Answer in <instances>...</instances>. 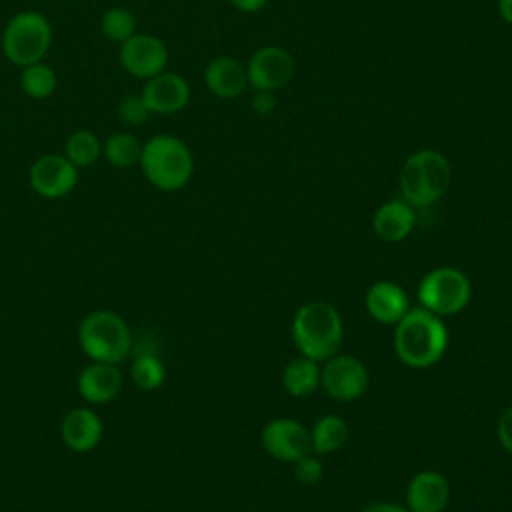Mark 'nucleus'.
<instances>
[{
    "mask_svg": "<svg viewBox=\"0 0 512 512\" xmlns=\"http://www.w3.org/2000/svg\"><path fill=\"white\" fill-rule=\"evenodd\" d=\"M276 104L278 100L270 90H256L250 100V106L258 116H270L276 110Z\"/></svg>",
    "mask_w": 512,
    "mask_h": 512,
    "instance_id": "c756f323",
    "label": "nucleus"
},
{
    "mask_svg": "<svg viewBox=\"0 0 512 512\" xmlns=\"http://www.w3.org/2000/svg\"><path fill=\"white\" fill-rule=\"evenodd\" d=\"M130 376L140 390L152 392L164 384L166 370L154 352H140L130 366Z\"/></svg>",
    "mask_w": 512,
    "mask_h": 512,
    "instance_id": "4be33fe9",
    "label": "nucleus"
},
{
    "mask_svg": "<svg viewBox=\"0 0 512 512\" xmlns=\"http://www.w3.org/2000/svg\"><path fill=\"white\" fill-rule=\"evenodd\" d=\"M452 178L448 158L432 148L410 154L400 170V194L414 208L432 206L440 200Z\"/></svg>",
    "mask_w": 512,
    "mask_h": 512,
    "instance_id": "20e7f679",
    "label": "nucleus"
},
{
    "mask_svg": "<svg viewBox=\"0 0 512 512\" xmlns=\"http://www.w3.org/2000/svg\"><path fill=\"white\" fill-rule=\"evenodd\" d=\"M120 64L136 78H152L164 72L168 64L166 44L150 34H134L120 46Z\"/></svg>",
    "mask_w": 512,
    "mask_h": 512,
    "instance_id": "9b49d317",
    "label": "nucleus"
},
{
    "mask_svg": "<svg viewBox=\"0 0 512 512\" xmlns=\"http://www.w3.org/2000/svg\"><path fill=\"white\" fill-rule=\"evenodd\" d=\"M138 164L146 180L164 192L184 188L194 172L190 148L180 138L170 134H156L142 144Z\"/></svg>",
    "mask_w": 512,
    "mask_h": 512,
    "instance_id": "7ed1b4c3",
    "label": "nucleus"
},
{
    "mask_svg": "<svg viewBox=\"0 0 512 512\" xmlns=\"http://www.w3.org/2000/svg\"><path fill=\"white\" fill-rule=\"evenodd\" d=\"M140 152H142V144L134 134H128V132L112 134L104 144L106 160L118 168H128L138 164Z\"/></svg>",
    "mask_w": 512,
    "mask_h": 512,
    "instance_id": "5701e85b",
    "label": "nucleus"
},
{
    "mask_svg": "<svg viewBox=\"0 0 512 512\" xmlns=\"http://www.w3.org/2000/svg\"><path fill=\"white\" fill-rule=\"evenodd\" d=\"M416 226L414 206L404 198H392L378 206L372 216V228L378 238L386 242L404 240Z\"/></svg>",
    "mask_w": 512,
    "mask_h": 512,
    "instance_id": "f3484780",
    "label": "nucleus"
},
{
    "mask_svg": "<svg viewBox=\"0 0 512 512\" xmlns=\"http://www.w3.org/2000/svg\"><path fill=\"white\" fill-rule=\"evenodd\" d=\"M294 70V58L286 48L276 44L262 46L250 56L246 64L248 86L254 90H280L292 80Z\"/></svg>",
    "mask_w": 512,
    "mask_h": 512,
    "instance_id": "1a4fd4ad",
    "label": "nucleus"
},
{
    "mask_svg": "<svg viewBox=\"0 0 512 512\" xmlns=\"http://www.w3.org/2000/svg\"><path fill=\"white\" fill-rule=\"evenodd\" d=\"M52 42V26L40 12L26 10L10 18L2 32V52L16 66L42 62Z\"/></svg>",
    "mask_w": 512,
    "mask_h": 512,
    "instance_id": "423d86ee",
    "label": "nucleus"
},
{
    "mask_svg": "<svg viewBox=\"0 0 512 512\" xmlns=\"http://www.w3.org/2000/svg\"><path fill=\"white\" fill-rule=\"evenodd\" d=\"M322 476H324V466L316 456H312V452L294 462V478L300 484L312 486V484L320 482Z\"/></svg>",
    "mask_w": 512,
    "mask_h": 512,
    "instance_id": "cd10ccee",
    "label": "nucleus"
},
{
    "mask_svg": "<svg viewBox=\"0 0 512 512\" xmlns=\"http://www.w3.org/2000/svg\"><path fill=\"white\" fill-rule=\"evenodd\" d=\"M20 84H22V90L26 96H30L34 100H42V98H48L56 90V74L48 64L36 62V64L24 66Z\"/></svg>",
    "mask_w": 512,
    "mask_h": 512,
    "instance_id": "b1692460",
    "label": "nucleus"
},
{
    "mask_svg": "<svg viewBox=\"0 0 512 512\" xmlns=\"http://www.w3.org/2000/svg\"><path fill=\"white\" fill-rule=\"evenodd\" d=\"M366 310L380 324H396L408 310L410 302L402 286L390 280L372 284L366 292Z\"/></svg>",
    "mask_w": 512,
    "mask_h": 512,
    "instance_id": "a211bd4d",
    "label": "nucleus"
},
{
    "mask_svg": "<svg viewBox=\"0 0 512 512\" xmlns=\"http://www.w3.org/2000/svg\"><path fill=\"white\" fill-rule=\"evenodd\" d=\"M140 96L152 114H176L188 104L190 86L180 74L160 72L146 80Z\"/></svg>",
    "mask_w": 512,
    "mask_h": 512,
    "instance_id": "ddd939ff",
    "label": "nucleus"
},
{
    "mask_svg": "<svg viewBox=\"0 0 512 512\" xmlns=\"http://www.w3.org/2000/svg\"><path fill=\"white\" fill-rule=\"evenodd\" d=\"M32 190L48 200L62 198L78 182V168L62 154H44L30 166Z\"/></svg>",
    "mask_w": 512,
    "mask_h": 512,
    "instance_id": "f8f14e48",
    "label": "nucleus"
},
{
    "mask_svg": "<svg viewBox=\"0 0 512 512\" xmlns=\"http://www.w3.org/2000/svg\"><path fill=\"white\" fill-rule=\"evenodd\" d=\"M360 512H410L406 506L394 504V502H374L368 504L366 508H362Z\"/></svg>",
    "mask_w": 512,
    "mask_h": 512,
    "instance_id": "7c9ffc66",
    "label": "nucleus"
},
{
    "mask_svg": "<svg viewBox=\"0 0 512 512\" xmlns=\"http://www.w3.org/2000/svg\"><path fill=\"white\" fill-rule=\"evenodd\" d=\"M282 384L286 392L294 398H306L320 386V368L316 360L306 356L292 358L282 370Z\"/></svg>",
    "mask_w": 512,
    "mask_h": 512,
    "instance_id": "aec40b11",
    "label": "nucleus"
},
{
    "mask_svg": "<svg viewBox=\"0 0 512 512\" xmlns=\"http://www.w3.org/2000/svg\"><path fill=\"white\" fill-rule=\"evenodd\" d=\"M78 344L94 362L120 364L132 350V336L118 314L96 310L80 322Z\"/></svg>",
    "mask_w": 512,
    "mask_h": 512,
    "instance_id": "39448f33",
    "label": "nucleus"
},
{
    "mask_svg": "<svg viewBox=\"0 0 512 512\" xmlns=\"http://www.w3.org/2000/svg\"><path fill=\"white\" fill-rule=\"evenodd\" d=\"M264 450L280 462H296L312 452L310 430L292 418H274L262 430Z\"/></svg>",
    "mask_w": 512,
    "mask_h": 512,
    "instance_id": "9d476101",
    "label": "nucleus"
},
{
    "mask_svg": "<svg viewBox=\"0 0 512 512\" xmlns=\"http://www.w3.org/2000/svg\"><path fill=\"white\" fill-rule=\"evenodd\" d=\"M240 12H258L266 6L268 0H228Z\"/></svg>",
    "mask_w": 512,
    "mask_h": 512,
    "instance_id": "2f4dec72",
    "label": "nucleus"
},
{
    "mask_svg": "<svg viewBox=\"0 0 512 512\" xmlns=\"http://www.w3.org/2000/svg\"><path fill=\"white\" fill-rule=\"evenodd\" d=\"M60 436L70 450L88 452L96 448L102 438V420L90 408H74L64 416Z\"/></svg>",
    "mask_w": 512,
    "mask_h": 512,
    "instance_id": "6ab92c4d",
    "label": "nucleus"
},
{
    "mask_svg": "<svg viewBox=\"0 0 512 512\" xmlns=\"http://www.w3.org/2000/svg\"><path fill=\"white\" fill-rule=\"evenodd\" d=\"M496 436H498V442L500 446L512 454V406H508L500 418H498V424H496Z\"/></svg>",
    "mask_w": 512,
    "mask_h": 512,
    "instance_id": "c85d7f7f",
    "label": "nucleus"
},
{
    "mask_svg": "<svg viewBox=\"0 0 512 512\" xmlns=\"http://www.w3.org/2000/svg\"><path fill=\"white\" fill-rule=\"evenodd\" d=\"M496 6H498L500 18H502L506 24L512 26V0H498Z\"/></svg>",
    "mask_w": 512,
    "mask_h": 512,
    "instance_id": "473e14b6",
    "label": "nucleus"
},
{
    "mask_svg": "<svg viewBox=\"0 0 512 512\" xmlns=\"http://www.w3.org/2000/svg\"><path fill=\"white\" fill-rule=\"evenodd\" d=\"M100 156V140L90 130H76L66 140V158L76 168H86L94 164Z\"/></svg>",
    "mask_w": 512,
    "mask_h": 512,
    "instance_id": "393cba45",
    "label": "nucleus"
},
{
    "mask_svg": "<svg viewBox=\"0 0 512 512\" xmlns=\"http://www.w3.org/2000/svg\"><path fill=\"white\" fill-rule=\"evenodd\" d=\"M448 348V330L440 316L426 308H410L394 330L396 356L410 368L434 366Z\"/></svg>",
    "mask_w": 512,
    "mask_h": 512,
    "instance_id": "f257e3e1",
    "label": "nucleus"
},
{
    "mask_svg": "<svg viewBox=\"0 0 512 512\" xmlns=\"http://www.w3.org/2000/svg\"><path fill=\"white\" fill-rule=\"evenodd\" d=\"M150 114L152 112L148 110V106H146V102L142 100L140 94H128L118 104V116L124 124L138 126V124L146 122Z\"/></svg>",
    "mask_w": 512,
    "mask_h": 512,
    "instance_id": "bb28decb",
    "label": "nucleus"
},
{
    "mask_svg": "<svg viewBox=\"0 0 512 512\" xmlns=\"http://www.w3.org/2000/svg\"><path fill=\"white\" fill-rule=\"evenodd\" d=\"M346 440H348L346 420L336 414H326V416L318 418L310 432V442H312L314 454L336 452L346 444Z\"/></svg>",
    "mask_w": 512,
    "mask_h": 512,
    "instance_id": "412c9836",
    "label": "nucleus"
},
{
    "mask_svg": "<svg viewBox=\"0 0 512 512\" xmlns=\"http://www.w3.org/2000/svg\"><path fill=\"white\" fill-rule=\"evenodd\" d=\"M344 328L336 308L328 302H308L298 308L292 320V340L302 356L328 360L342 344Z\"/></svg>",
    "mask_w": 512,
    "mask_h": 512,
    "instance_id": "f03ea898",
    "label": "nucleus"
},
{
    "mask_svg": "<svg viewBox=\"0 0 512 512\" xmlns=\"http://www.w3.org/2000/svg\"><path fill=\"white\" fill-rule=\"evenodd\" d=\"M206 88L222 100H232L244 94L248 88L246 66L232 56H218L206 64L204 70Z\"/></svg>",
    "mask_w": 512,
    "mask_h": 512,
    "instance_id": "2eb2a0df",
    "label": "nucleus"
},
{
    "mask_svg": "<svg viewBox=\"0 0 512 512\" xmlns=\"http://www.w3.org/2000/svg\"><path fill=\"white\" fill-rule=\"evenodd\" d=\"M450 500V484L436 470L414 474L406 486V508L410 512H444Z\"/></svg>",
    "mask_w": 512,
    "mask_h": 512,
    "instance_id": "4468645a",
    "label": "nucleus"
},
{
    "mask_svg": "<svg viewBox=\"0 0 512 512\" xmlns=\"http://www.w3.org/2000/svg\"><path fill=\"white\" fill-rule=\"evenodd\" d=\"M102 32L112 42H126L136 34V18L126 8H110L102 16Z\"/></svg>",
    "mask_w": 512,
    "mask_h": 512,
    "instance_id": "a878e982",
    "label": "nucleus"
},
{
    "mask_svg": "<svg viewBox=\"0 0 512 512\" xmlns=\"http://www.w3.org/2000/svg\"><path fill=\"white\" fill-rule=\"evenodd\" d=\"M320 386L330 398L352 402L364 396L368 388V370L364 362L352 354H334L320 370Z\"/></svg>",
    "mask_w": 512,
    "mask_h": 512,
    "instance_id": "6e6552de",
    "label": "nucleus"
},
{
    "mask_svg": "<svg viewBox=\"0 0 512 512\" xmlns=\"http://www.w3.org/2000/svg\"><path fill=\"white\" fill-rule=\"evenodd\" d=\"M78 392L90 404H104L118 396L122 388V372L116 364L92 362L78 376Z\"/></svg>",
    "mask_w": 512,
    "mask_h": 512,
    "instance_id": "dca6fc26",
    "label": "nucleus"
},
{
    "mask_svg": "<svg viewBox=\"0 0 512 512\" xmlns=\"http://www.w3.org/2000/svg\"><path fill=\"white\" fill-rule=\"evenodd\" d=\"M420 306L444 318L462 312L472 298V284L468 276L452 266L430 270L418 284Z\"/></svg>",
    "mask_w": 512,
    "mask_h": 512,
    "instance_id": "0eeeda50",
    "label": "nucleus"
}]
</instances>
